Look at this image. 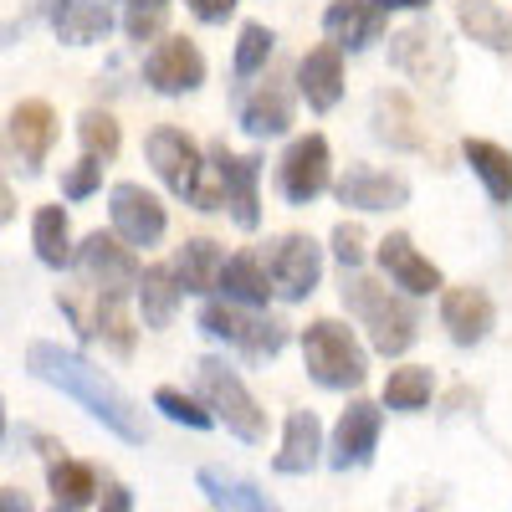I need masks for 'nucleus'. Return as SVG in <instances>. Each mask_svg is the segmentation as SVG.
I'll list each match as a JSON object with an SVG mask.
<instances>
[{
	"instance_id": "nucleus-39",
	"label": "nucleus",
	"mask_w": 512,
	"mask_h": 512,
	"mask_svg": "<svg viewBox=\"0 0 512 512\" xmlns=\"http://www.w3.org/2000/svg\"><path fill=\"white\" fill-rule=\"evenodd\" d=\"M364 256H369V236H364V226L338 221V226H333V262L344 267V272H364Z\"/></svg>"
},
{
	"instance_id": "nucleus-33",
	"label": "nucleus",
	"mask_w": 512,
	"mask_h": 512,
	"mask_svg": "<svg viewBox=\"0 0 512 512\" xmlns=\"http://www.w3.org/2000/svg\"><path fill=\"white\" fill-rule=\"evenodd\" d=\"M431 395H436V374L425 364H400V369H390V379H384V405L400 410V415L425 410Z\"/></svg>"
},
{
	"instance_id": "nucleus-15",
	"label": "nucleus",
	"mask_w": 512,
	"mask_h": 512,
	"mask_svg": "<svg viewBox=\"0 0 512 512\" xmlns=\"http://www.w3.org/2000/svg\"><path fill=\"white\" fill-rule=\"evenodd\" d=\"M390 62H395V72L425 82V88H446V77L456 72V57L436 26H405L390 41Z\"/></svg>"
},
{
	"instance_id": "nucleus-5",
	"label": "nucleus",
	"mask_w": 512,
	"mask_h": 512,
	"mask_svg": "<svg viewBox=\"0 0 512 512\" xmlns=\"http://www.w3.org/2000/svg\"><path fill=\"white\" fill-rule=\"evenodd\" d=\"M195 384H200V405L216 415L231 436H241V441H262L267 436V410L256 405V395L246 390V379L226 359H200L195 364Z\"/></svg>"
},
{
	"instance_id": "nucleus-36",
	"label": "nucleus",
	"mask_w": 512,
	"mask_h": 512,
	"mask_svg": "<svg viewBox=\"0 0 512 512\" xmlns=\"http://www.w3.org/2000/svg\"><path fill=\"white\" fill-rule=\"evenodd\" d=\"M410 123H415V113H410V103L400 93H379V103H374V134L379 139H390L400 149H415L420 128H410Z\"/></svg>"
},
{
	"instance_id": "nucleus-14",
	"label": "nucleus",
	"mask_w": 512,
	"mask_h": 512,
	"mask_svg": "<svg viewBox=\"0 0 512 512\" xmlns=\"http://www.w3.org/2000/svg\"><path fill=\"white\" fill-rule=\"evenodd\" d=\"M379 431H384V410L374 400H349V410L338 415L333 436H328V466L349 472V466H369L379 451Z\"/></svg>"
},
{
	"instance_id": "nucleus-13",
	"label": "nucleus",
	"mask_w": 512,
	"mask_h": 512,
	"mask_svg": "<svg viewBox=\"0 0 512 512\" xmlns=\"http://www.w3.org/2000/svg\"><path fill=\"white\" fill-rule=\"evenodd\" d=\"M144 154H149V164H154V175L169 185V195H180V200L195 195L200 169H205V154H200V144L185 134V128H175V123L154 128V134L144 139Z\"/></svg>"
},
{
	"instance_id": "nucleus-38",
	"label": "nucleus",
	"mask_w": 512,
	"mask_h": 512,
	"mask_svg": "<svg viewBox=\"0 0 512 512\" xmlns=\"http://www.w3.org/2000/svg\"><path fill=\"white\" fill-rule=\"evenodd\" d=\"M154 410H164L169 420L190 425V431H210V425H216V415H210V410H205L195 395L175 390V384H159V390H154Z\"/></svg>"
},
{
	"instance_id": "nucleus-41",
	"label": "nucleus",
	"mask_w": 512,
	"mask_h": 512,
	"mask_svg": "<svg viewBox=\"0 0 512 512\" xmlns=\"http://www.w3.org/2000/svg\"><path fill=\"white\" fill-rule=\"evenodd\" d=\"M185 6H190V16H195L200 26H226V21L236 16L241 0H185Z\"/></svg>"
},
{
	"instance_id": "nucleus-3",
	"label": "nucleus",
	"mask_w": 512,
	"mask_h": 512,
	"mask_svg": "<svg viewBox=\"0 0 512 512\" xmlns=\"http://www.w3.org/2000/svg\"><path fill=\"white\" fill-rule=\"evenodd\" d=\"M303 369L313 374V384L323 390H359L369 379V354L354 338L349 323L338 318H313L303 328Z\"/></svg>"
},
{
	"instance_id": "nucleus-42",
	"label": "nucleus",
	"mask_w": 512,
	"mask_h": 512,
	"mask_svg": "<svg viewBox=\"0 0 512 512\" xmlns=\"http://www.w3.org/2000/svg\"><path fill=\"white\" fill-rule=\"evenodd\" d=\"M98 502H103V507H98V512H134V492H128V487H123V482H108V487H103V497H98Z\"/></svg>"
},
{
	"instance_id": "nucleus-45",
	"label": "nucleus",
	"mask_w": 512,
	"mask_h": 512,
	"mask_svg": "<svg viewBox=\"0 0 512 512\" xmlns=\"http://www.w3.org/2000/svg\"><path fill=\"white\" fill-rule=\"evenodd\" d=\"M379 11H425L431 0H374Z\"/></svg>"
},
{
	"instance_id": "nucleus-43",
	"label": "nucleus",
	"mask_w": 512,
	"mask_h": 512,
	"mask_svg": "<svg viewBox=\"0 0 512 512\" xmlns=\"http://www.w3.org/2000/svg\"><path fill=\"white\" fill-rule=\"evenodd\" d=\"M0 512H31V497L21 487H0Z\"/></svg>"
},
{
	"instance_id": "nucleus-44",
	"label": "nucleus",
	"mask_w": 512,
	"mask_h": 512,
	"mask_svg": "<svg viewBox=\"0 0 512 512\" xmlns=\"http://www.w3.org/2000/svg\"><path fill=\"white\" fill-rule=\"evenodd\" d=\"M16 216V195H11V185H6V175H0V226H6Z\"/></svg>"
},
{
	"instance_id": "nucleus-24",
	"label": "nucleus",
	"mask_w": 512,
	"mask_h": 512,
	"mask_svg": "<svg viewBox=\"0 0 512 512\" xmlns=\"http://www.w3.org/2000/svg\"><path fill=\"white\" fill-rule=\"evenodd\" d=\"M323 420L313 410H292L287 425H282V451L272 456V466L282 477H308L313 466L323 461Z\"/></svg>"
},
{
	"instance_id": "nucleus-8",
	"label": "nucleus",
	"mask_w": 512,
	"mask_h": 512,
	"mask_svg": "<svg viewBox=\"0 0 512 512\" xmlns=\"http://www.w3.org/2000/svg\"><path fill=\"white\" fill-rule=\"evenodd\" d=\"M72 267H77V277L88 282V287L123 292V297L139 292V277H144L134 246L118 241L113 231H88V236H82V241H77V256H72Z\"/></svg>"
},
{
	"instance_id": "nucleus-4",
	"label": "nucleus",
	"mask_w": 512,
	"mask_h": 512,
	"mask_svg": "<svg viewBox=\"0 0 512 512\" xmlns=\"http://www.w3.org/2000/svg\"><path fill=\"white\" fill-rule=\"evenodd\" d=\"M57 308L72 318L82 344H108L113 354H134V318H128V297L123 292H103V287H88L77 282L67 292H57Z\"/></svg>"
},
{
	"instance_id": "nucleus-10",
	"label": "nucleus",
	"mask_w": 512,
	"mask_h": 512,
	"mask_svg": "<svg viewBox=\"0 0 512 512\" xmlns=\"http://www.w3.org/2000/svg\"><path fill=\"white\" fill-rule=\"evenodd\" d=\"M108 216H113V236L128 246H159L169 231V210L154 190H144L139 180H118L108 190Z\"/></svg>"
},
{
	"instance_id": "nucleus-21",
	"label": "nucleus",
	"mask_w": 512,
	"mask_h": 512,
	"mask_svg": "<svg viewBox=\"0 0 512 512\" xmlns=\"http://www.w3.org/2000/svg\"><path fill=\"white\" fill-rule=\"evenodd\" d=\"M36 11L52 21V31L67 47H93L113 31V11L108 0H36Z\"/></svg>"
},
{
	"instance_id": "nucleus-19",
	"label": "nucleus",
	"mask_w": 512,
	"mask_h": 512,
	"mask_svg": "<svg viewBox=\"0 0 512 512\" xmlns=\"http://www.w3.org/2000/svg\"><path fill=\"white\" fill-rule=\"evenodd\" d=\"M333 195H338V205L374 216V210H400V205H410V180H405V175H390V169L354 164L349 175L333 185Z\"/></svg>"
},
{
	"instance_id": "nucleus-16",
	"label": "nucleus",
	"mask_w": 512,
	"mask_h": 512,
	"mask_svg": "<svg viewBox=\"0 0 512 512\" xmlns=\"http://www.w3.org/2000/svg\"><path fill=\"white\" fill-rule=\"evenodd\" d=\"M205 154L221 164L231 221H236L241 231H256V226H262V195H256V185H262V159H256V154H231L226 139H216Z\"/></svg>"
},
{
	"instance_id": "nucleus-23",
	"label": "nucleus",
	"mask_w": 512,
	"mask_h": 512,
	"mask_svg": "<svg viewBox=\"0 0 512 512\" xmlns=\"http://www.w3.org/2000/svg\"><path fill=\"white\" fill-rule=\"evenodd\" d=\"M226 303L236 308H251V313H267L272 303V272H267V256L262 251H236L226 256V272H221V287H216Z\"/></svg>"
},
{
	"instance_id": "nucleus-20",
	"label": "nucleus",
	"mask_w": 512,
	"mask_h": 512,
	"mask_svg": "<svg viewBox=\"0 0 512 512\" xmlns=\"http://www.w3.org/2000/svg\"><path fill=\"white\" fill-rule=\"evenodd\" d=\"M323 31H328V47L338 52H369L384 36V11L374 0H328Z\"/></svg>"
},
{
	"instance_id": "nucleus-2",
	"label": "nucleus",
	"mask_w": 512,
	"mask_h": 512,
	"mask_svg": "<svg viewBox=\"0 0 512 512\" xmlns=\"http://www.w3.org/2000/svg\"><path fill=\"white\" fill-rule=\"evenodd\" d=\"M344 308L369 328V349L384 359H400L415 349L420 338V318L410 308L405 292H390L384 282L364 277V272H344Z\"/></svg>"
},
{
	"instance_id": "nucleus-28",
	"label": "nucleus",
	"mask_w": 512,
	"mask_h": 512,
	"mask_svg": "<svg viewBox=\"0 0 512 512\" xmlns=\"http://www.w3.org/2000/svg\"><path fill=\"white\" fill-rule=\"evenodd\" d=\"M456 26L487 52L512 57V16L497 6V0H456Z\"/></svg>"
},
{
	"instance_id": "nucleus-32",
	"label": "nucleus",
	"mask_w": 512,
	"mask_h": 512,
	"mask_svg": "<svg viewBox=\"0 0 512 512\" xmlns=\"http://www.w3.org/2000/svg\"><path fill=\"white\" fill-rule=\"evenodd\" d=\"M47 487H52V497H57L62 507H88L93 497H103L98 472H93L88 461H72V456H52V466H47Z\"/></svg>"
},
{
	"instance_id": "nucleus-47",
	"label": "nucleus",
	"mask_w": 512,
	"mask_h": 512,
	"mask_svg": "<svg viewBox=\"0 0 512 512\" xmlns=\"http://www.w3.org/2000/svg\"><path fill=\"white\" fill-rule=\"evenodd\" d=\"M52 512H82V507H62V502H57V507H52Z\"/></svg>"
},
{
	"instance_id": "nucleus-30",
	"label": "nucleus",
	"mask_w": 512,
	"mask_h": 512,
	"mask_svg": "<svg viewBox=\"0 0 512 512\" xmlns=\"http://www.w3.org/2000/svg\"><path fill=\"white\" fill-rule=\"evenodd\" d=\"M31 246H36V262L41 267H52V272L72 267L77 246H72V221H67L62 205H41L36 216H31Z\"/></svg>"
},
{
	"instance_id": "nucleus-6",
	"label": "nucleus",
	"mask_w": 512,
	"mask_h": 512,
	"mask_svg": "<svg viewBox=\"0 0 512 512\" xmlns=\"http://www.w3.org/2000/svg\"><path fill=\"white\" fill-rule=\"evenodd\" d=\"M195 323H200V333H210V338H221V344L241 349L246 359H277L287 349V323L282 318L236 308V303H226V297H205Z\"/></svg>"
},
{
	"instance_id": "nucleus-37",
	"label": "nucleus",
	"mask_w": 512,
	"mask_h": 512,
	"mask_svg": "<svg viewBox=\"0 0 512 512\" xmlns=\"http://www.w3.org/2000/svg\"><path fill=\"white\" fill-rule=\"evenodd\" d=\"M169 6L175 0H118V11H123V36L128 41H159L164 36V21H169Z\"/></svg>"
},
{
	"instance_id": "nucleus-26",
	"label": "nucleus",
	"mask_w": 512,
	"mask_h": 512,
	"mask_svg": "<svg viewBox=\"0 0 512 512\" xmlns=\"http://www.w3.org/2000/svg\"><path fill=\"white\" fill-rule=\"evenodd\" d=\"M175 277H180V292H195V297H210L221 287V272H226V246L216 236H190L180 251H175Z\"/></svg>"
},
{
	"instance_id": "nucleus-1",
	"label": "nucleus",
	"mask_w": 512,
	"mask_h": 512,
	"mask_svg": "<svg viewBox=\"0 0 512 512\" xmlns=\"http://www.w3.org/2000/svg\"><path fill=\"white\" fill-rule=\"evenodd\" d=\"M26 374L41 379V384H52V390H62V395H72L93 420H103L113 436L134 441V446L149 436L144 415H139L134 400L123 395V384L108 379L93 359H82L77 349H62V344H52V338H31L26 344Z\"/></svg>"
},
{
	"instance_id": "nucleus-11",
	"label": "nucleus",
	"mask_w": 512,
	"mask_h": 512,
	"mask_svg": "<svg viewBox=\"0 0 512 512\" xmlns=\"http://www.w3.org/2000/svg\"><path fill=\"white\" fill-rule=\"evenodd\" d=\"M52 144H57V113H52V103L47 98L16 103L11 118H6V149H11L21 175H41V164H47Z\"/></svg>"
},
{
	"instance_id": "nucleus-12",
	"label": "nucleus",
	"mask_w": 512,
	"mask_h": 512,
	"mask_svg": "<svg viewBox=\"0 0 512 512\" xmlns=\"http://www.w3.org/2000/svg\"><path fill=\"white\" fill-rule=\"evenodd\" d=\"M144 82L164 98H185L205 82V52L190 36H159L154 52L144 57Z\"/></svg>"
},
{
	"instance_id": "nucleus-35",
	"label": "nucleus",
	"mask_w": 512,
	"mask_h": 512,
	"mask_svg": "<svg viewBox=\"0 0 512 512\" xmlns=\"http://www.w3.org/2000/svg\"><path fill=\"white\" fill-rule=\"evenodd\" d=\"M77 139H82V154H88V159L113 164L118 149H123V128H118V118L108 108H88L77 118Z\"/></svg>"
},
{
	"instance_id": "nucleus-9",
	"label": "nucleus",
	"mask_w": 512,
	"mask_h": 512,
	"mask_svg": "<svg viewBox=\"0 0 512 512\" xmlns=\"http://www.w3.org/2000/svg\"><path fill=\"white\" fill-rule=\"evenodd\" d=\"M333 185V149L323 134H303L292 139L287 154L277 159V190L287 205H313L323 190Z\"/></svg>"
},
{
	"instance_id": "nucleus-40",
	"label": "nucleus",
	"mask_w": 512,
	"mask_h": 512,
	"mask_svg": "<svg viewBox=\"0 0 512 512\" xmlns=\"http://www.w3.org/2000/svg\"><path fill=\"white\" fill-rule=\"evenodd\" d=\"M103 169H108L103 159H88V154H82L72 169H62V195H67V200H88V195L103 185Z\"/></svg>"
},
{
	"instance_id": "nucleus-25",
	"label": "nucleus",
	"mask_w": 512,
	"mask_h": 512,
	"mask_svg": "<svg viewBox=\"0 0 512 512\" xmlns=\"http://www.w3.org/2000/svg\"><path fill=\"white\" fill-rule=\"evenodd\" d=\"M241 128L251 139H277L292 128V93H287L282 77L256 82V93L241 98Z\"/></svg>"
},
{
	"instance_id": "nucleus-46",
	"label": "nucleus",
	"mask_w": 512,
	"mask_h": 512,
	"mask_svg": "<svg viewBox=\"0 0 512 512\" xmlns=\"http://www.w3.org/2000/svg\"><path fill=\"white\" fill-rule=\"evenodd\" d=\"M0 441H6V400H0Z\"/></svg>"
},
{
	"instance_id": "nucleus-31",
	"label": "nucleus",
	"mask_w": 512,
	"mask_h": 512,
	"mask_svg": "<svg viewBox=\"0 0 512 512\" xmlns=\"http://www.w3.org/2000/svg\"><path fill=\"white\" fill-rule=\"evenodd\" d=\"M461 154H466V164H472V175L482 180L487 200L492 205H512V149H502L492 139H466Z\"/></svg>"
},
{
	"instance_id": "nucleus-34",
	"label": "nucleus",
	"mask_w": 512,
	"mask_h": 512,
	"mask_svg": "<svg viewBox=\"0 0 512 512\" xmlns=\"http://www.w3.org/2000/svg\"><path fill=\"white\" fill-rule=\"evenodd\" d=\"M272 52H277V31H272L267 21H246V26H241V36H236L231 72H236L241 82H246V77H256V72H267Z\"/></svg>"
},
{
	"instance_id": "nucleus-27",
	"label": "nucleus",
	"mask_w": 512,
	"mask_h": 512,
	"mask_svg": "<svg viewBox=\"0 0 512 512\" xmlns=\"http://www.w3.org/2000/svg\"><path fill=\"white\" fill-rule=\"evenodd\" d=\"M195 482H200V492L216 502L221 512H282L256 482H246L241 472H226V466H200Z\"/></svg>"
},
{
	"instance_id": "nucleus-18",
	"label": "nucleus",
	"mask_w": 512,
	"mask_h": 512,
	"mask_svg": "<svg viewBox=\"0 0 512 512\" xmlns=\"http://www.w3.org/2000/svg\"><path fill=\"white\" fill-rule=\"evenodd\" d=\"M492 323H497V303H492L482 287L461 282V287H446L441 292V328L451 333L456 349H477L482 338L492 333Z\"/></svg>"
},
{
	"instance_id": "nucleus-17",
	"label": "nucleus",
	"mask_w": 512,
	"mask_h": 512,
	"mask_svg": "<svg viewBox=\"0 0 512 512\" xmlns=\"http://www.w3.org/2000/svg\"><path fill=\"white\" fill-rule=\"evenodd\" d=\"M374 256H379V267H384V277H390L405 297H431V292H446V277H441V267L425 256L405 231H390L379 246H374Z\"/></svg>"
},
{
	"instance_id": "nucleus-22",
	"label": "nucleus",
	"mask_w": 512,
	"mask_h": 512,
	"mask_svg": "<svg viewBox=\"0 0 512 512\" xmlns=\"http://www.w3.org/2000/svg\"><path fill=\"white\" fill-rule=\"evenodd\" d=\"M297 93L308 98L313 113L338 108V98H344V52L328 47V41L303 52V62H297Z\"/></svg>"
},
{
	"instance_id": "nucleus-29",
	"label": "nucleus",
	"mask_w": 512,
	"mask_h": 512,
	"mask_svg": "<svg viewBox=\"0 0 512 512\" xmlns=\"http://www.w3.org/2000/svg\"><path fill=\"white\" fill-rule=\"evenodd\" d=\"M180 303H185V292H180V277H175V267L169 262H154V267H144V277H139V308H144V328H169L175 323V313H180Z\"/></svg>"
},
{
	"instance_id": "nucleus-7",
	"label": "nucleus",
	"mask_w": 512,
	"mask_h": 512,
	"mask_svg": "<svg viewBox=\"0 0 512 512\" xmlns=\"http://www.w3.org/2000/svg\"><path fill=\"white\" fill-rule=\"evenodd\" d=\"M267 272H272V292L287 303H308L323 282V246L303 231H282L277 241H267Z\"/></svg>"
}]
</instances>
